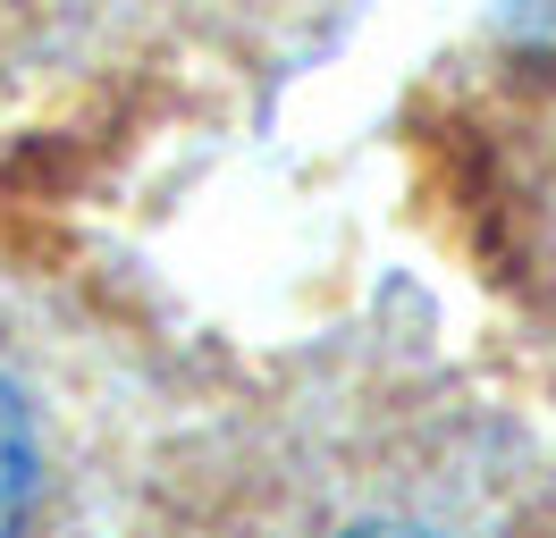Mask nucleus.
<instances>
[{
	"instance_id": "f257e3e1",
	"label": "nucleus",
	"mask_w": 556,
	"mask_h": 538,
	"mask_svg": "<svg viewBox=\"0 0 556 538\" xmlns=\"http://www.w3.org/2000/svg\"><path fill=\"white\" fill-rule=\"evenodd\" d=\"M26 497H35V430H26V404L0 387V538L26 522Z\"/></svg>"
},
{
	"instance_id": "f03ea898",
	"label": "nucleus",
	"mask_w": 556,
	"mask_h": 538,
	"mask_svg": "<svg viewBox=\"0 0 556 538\" xmlns=\"http://www.w3.org/2000/svg\"><path fill=\"white\" fill-rule=\"evenodd\" d=\"M346 538H430V530H405V522H371V530H346Z\"/></svg>"
}]
</instances>
